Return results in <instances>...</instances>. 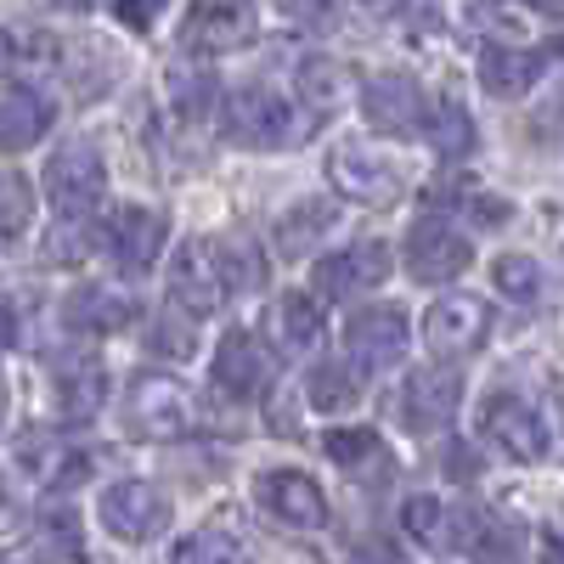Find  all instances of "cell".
I'll use <instances>...</instances> for the list:
<instances>
[{
  "label": "cell",
  "mask_w": 564,
  "mask_h": 564,
  "mask_svg": "<svg viewBox=\"0 0 564 564\" xmlns=\"http://www.w3.org/2000/svg\"><path fill=\"white\" fill-rule=\"evenodd\" d=\"M249 34H254V0H193L181 18V52L215 57L243 45Z\"/></svg>",
  "instance_id": "9c48e42d"
},
{
  "label": "cell",
  "mask_w": 564,
  "mask_h": 564,
  "mask_svg": "<svg viewBox=\"0 0 564 564\" xmlns=\"http://www.w3.org/2000/svg\"><path fill=\"white\" fill-rule=\"evenodd\" d=\"M108 249L124 271H148L164 249V215L159 209H141V204H124L108 226Z\"/></svg>",
  "instance_id": "2e32d148"
},
{
  "label": "cell",
  "mask_w": 564,
  "mask_h": 564,
  "mask_svg": "<svg viewBox=\"0 0 564 564\" xmlns=\"http://www.w3.org/2000/svg\"><path fill=\"white\" fill-rule=\"evenodd\" d=\"M334 220H339V204H334V198H322V193L305 198V204H294L289 215L276 220V254H282V260L311 254V243H316Z\"/></svg>",
  "instance_id": "cb8c5ba5"
},
{
  "label": "cell",
  "mask_w": 564,
  "mask_h": 564,
  "mask_svg": "<svg viewBox=\"0 0 564 564\" xmlns=\"http://www.w3.org/2000/svg\"><path fill=\"white\" fill-rule=\"evenodd\" d=\"M193 345H198V327H193V316H181L175 305L159 316V350L164 356H193Z\"/></svg>",
  "instance_id": "d590c367"
},
{
  "label": "cell",
  "mask_w": 564,
  "mask_h": 564,
  "mask_svg": "<svg viewBox=\"0 0 564 564\" xmlns=\"http://www.w3.org/2000/svg\"><path fill=\"white\" fill-rule=\"evenodd\" d=\"M97 513H102V525H108L119 542H153V536H164V525H170V502H164V491L148 486V480H119V486H108L102 502H97Z\"/></svg>",
  "instance_id": "30bf717a"
},
{
  "label": "cell",
  "mask_w": 564,
  "mask_h": 564,
  "mask_svg": "<svg viewBox=\"0 0 564 564\" xmlns=\"http://www.w3.org/2000/svg\"><path fill=\"white\" fill-rule=\"evenodd\" d=\"M339 85H345V68L339 63H305V97L327 113L339 102Z\"/></svg>",
  "instance_id": "e575fe53"
},
{
  "label": "cell",
  "mask_w": 564,
  "mask_h": 564,
  "mask_svg": "<svg viewBox=\"0 0 564 564\" xmlns=\"http://www.w3.org/2000/svg\"><path fill=\"white\" fill-rule=\"evenodd\" d=\"M468 553H475V564H520V531L502 525V520H480L475 513V525H468Z\"/></svg>",
  "instance_id": "f546056e"
},
{
  "label": "cell",
  "mask_w": 564,
  "mask_h": 564,
  "mask_svg": "<svg viewBox=\"0 0 564 564\" xmlns=\"http://www.w3.org/2000/svg\"><path fill=\"white\" fill-rule=\"evenodd\" d=\"M220 130H226V141H238V148H289L300 135L289 97H276L271 85L231 90L226 108H220Z\"/></svg>",
  "instance_id": "7a4b0ae2"
},
{
  "label": "cell",
  "mask_w": 564,
  "mask_h": 564,
  "mask_svg": "<svg viewBox=\"0 0 564 564\" xmlns=\"http://www.w3.org/2000/svg\"><path fill=\"white\" fill-rule=\"evenodd\" d=\"M254 502L271 513V520L294 525V531L327 525V497L311 475H300V468H265V475L254 480Z\"/></svg>",
  "instance_id": "7c38bea8"
},
{
  "label": "cell",
  "mask_w": 564,
  "mask_h": 564,
  "mask_svg": "<svg viewBox=\"0 0 564 564\" xmlns=\"http://www.w3.org/2000/svg\"><path fill=\"white\" fill-rule=\"evenodd\" d=\"M446 475H452V480H475V475H480L475 452H468V446H446Z\"/></svg>",
  "instance_id": "ab89813d"
},
{
  "label": "cell",
  "mask_w": 564,
  "mask_h": 564,
  "mask_svg": "<svg viewBox=\"0 0 564 564\" xmlns=\"http://www.w3.org/2000/svg\"><path fill=\"white\" fill-rule=\"evenodd\" d=\"M536 79H542V57L536 52H520V45H486L480 52V85L491 90L497 102H520Z\"/></svg>",
  "instance_id": "ffe728a7"
},
{
  "label": "cell",
  "mask_w": 564,
  "mask_h": 564,
  "mask_svg": "<svg viewBox=\"0 0 564 564\" xmlns=\"http://www.w3.org/2000/svg\"><path fill=\"white\" fill-rule=\"evenodd\" d=\"M480 435L502 452V457H513V463H536V457H547V423H542V412L525 401V395H486V406H480Z\"/></svg>",
  "instance_id": "52a82bcc"
},
{
  "label": "cell",
  "mask_w": 564,
  "mask_h": 564,
  "mask_svg": "<svg viewBox=\"0 0 564 564\" xmlns=\"http://www.w3.org/2000/svg\"><path fill=\"white\" fill-rule=\"evenodd\" d=\"M423 108L430 102H423L417 79H406V74H372L361 85V119L379 135H412L423 124Z\"/></svg>",
  "instance_id": "4fadbf2b"
},
{
  "label": "cell",
  "mask_w": 564,
  "mask_h": 564,
  "mask_svg": "<svg viewBox=\"0 0 564 564\" xmlns=\"http://www.w3.org/2000/svg\"><path fill=\"white\" fill-rule=\"evenodd\" d=\"M322 452L334 457L345 475H361V468H390V452H384V441L372 435V430H327L322 435Z\"/></svg>",
  "instance_id": "4316f807"
},
{
  "label": "cell",
  "mask_w": 564,
  "mask_h": 564,
  "mask_svg": "<svg viewBox=\"0 0 564 564\" xmlns=\"http://www.w3.org/2000/svg\"><path fill=\"white\" fill-rule=\"evenodd\" d=\"M170 85H175V108H181L186 119H198V113H204V90H215V85H209V74L181 79V68H170Z\"/></svg>",
  "instance_id": "8d00e7d4"
},
{
  "label": "cell",
  "mask_w": 564,
  "mask_h": 564,
  "mask_svg": "<svg viewBox=\"0 0 564 564\" xmlns=\"http://www.w3.org/2000/svg\"><path fill=\"white\" fill-rule=\"evenodd\" d=\"M23 468L40 480V486H52V491H63V486H74V480H85V452H74V446H45V441H34V446H23Z\"/></svg>",
  "instance_id": "83f0119b"
},
{
  "label": "cell",
  "mask_w": 564,
  "mask_h": 564,
  "mask_svg": "<svg viewBox=\"0 0 564 564\" xmlns=\"http://www.w3.org/2000/svg\"><path fill=\"white\" fill-rule=\"evenodd\" d=\"M52 130V102L40 97L29 85H12L7 97H0V153H23L34 141Z\"/></svg>",
  "instance_id": "44dd1931"
},
{
  "label": "cell",
  "mask_w": 564,
  "mask_h": 564,
  "mask_svg": "<svg viewBox=\"0 0 564 564\" xmlns=\"http://www.w3.org/2000/svg\"><path fill=\"white\" fill-rule=\"evenodd\" d=\"M29 553L34 564H79L85 558V531L74 520V508H45L34 531H29Z\"/></svg>",
  "instance_id": "7402d4cb"
},
{
  "label": "cell",
  "mask_w": 564,
  "mask_h": 564,
  "mask_svg": "<svg viewBox=\"0 0 564 564\" xmlns=\"http://www.w3.org/2000/svg\"><path fill=\"white\" fill-rule=\"evenodd\" d=\"M108 401V367L97 356H63L57 361V406L85 423V417H97V406Z\"/></svg>",
  "instance_id": "d6986e66"
},
{
  "label": "cell",
  "mask_w": 564,
  "mask_h": 564,
  "mask_svg": "<svg viewBox=\"0 0 564 564\" xmlns=\"http://www.w3.org/2000/svg\"><path fill=\"white\" fill-rule=\"evenodd\" d=\"M542 564H564V525H553L542 536Z\"/></svg>",
  "instance_id": "b9f144b4"
},
{
  "label": "cell",
  "mask_w": 564,
  "mask_h": 564,
  "mask_svg": "<svg viewBox=\"0 0 564 564\" xmlns=\"http://www.w3.org/2000/svg\"><path fill=\"white\" fill-rule=\"evenodd\" d=\"M63 322L74 327V334H119V327L130 322V300H119L113 289H97V282H85V289L68 294Z\"/></svg>",
  "instance_id": "603a6c76"
},
{
  "label": "cell",
  "mask_w": 564,
  "mask_h": 564,
  "mask_svg": "<svg viewBox=\"0 0 564 564\" xmlns=\"http://www.w3.org/2000/svg\"><path fill=\"white\" fill-rule=\"evenodd\" d=\"M468 265H475V243L463 238L452 220H417L406 231V271L412 282H457Z\"/></svg>",
  "instance_id": "ba28073f"
},
{
  "label": "cell",
  "mask_w": 564,
  "mask_h": 564,
  "mask_svg": "<svg viewBox=\"0 0 564 564\" xmlns=\"http://www.w3.org/2000/svg\"><path fill=\"white\" fill-rule=\"evenodd\" d=\"M406 339H412V322L395 305H361L345 322V356H350L356 372H367V379L384 372V367H395L406 356Z\"/></svg>",
  "instance_id": "5b68a950"
},
{
  "label": "cell",
  "mask_w": 564,
  "mask_h": 564,
  "mask_svg": "<svg viewBox=\"0 0 564 564\" xmlns=\"http://www.w3.org/2000/svg\"><path fill=\"white\" fill-rule=\"evenodd\" d=\"M491 282H497V294L513 300V305H531L542 294V265L531 254H497L491 265Z\"/></svg>",
  "instance_id": "4dcf8cb0"
},
{
  "label": "cell",
  "mask_w": 564,
  "mask_h": 564,
  "mask_svg": "<svg viewBox=\"0 0 564 564\" xmlns=\"http://www.w3.org/2000/svg\"><path fill=\"white\" fill-rule=\"evenodd\" d=\"M491 334V311L480 294H441L430 311H423V345H430L441 361H463L475 356Z\"/></svg>",
  "instance_id": "277c9868"
},
{
  "label": "cell",
  "mask_w": 564,
  "mask_h": 564,
  "mask_svg": "<svg viewBox=\"0 0 564 564\" xmlns=\"http://www.w3.org/2000/svg\"><path fill=\"white\" fill-rule=\"evenodd\" d=\"M390 276V249L384 243H350L339 254H327L316 265V294L322 300H356L367 289H379Z\"/></svg>",
  "instance_id": "9a60e30c"
},
{
  "label": "cell",
  "mask_w": 564,
  "mask_h": 564,
  "mask_svg": "<svg viewBox=\"0 0 564 564\" xmlns=\"http://www.w3.org/2000/svg\"><path fill=\"white\" fill-rule=\"evenodd\" d=\"M271 384V356L265 345L249 334V327H231V334L215 345V390L231 401H254Z\"/></svg>",
  "instance_id": "5bb4252c"
},
{
  "label": "cell",
  "mask_w": 564,
  "mask_h": 564,
  "mask_svg": "<svg viewBox=\"0 0 564 564\" xmlns=\"http://www.w3.org/2000/svg\"><path fill=\"white\" fill-rule=\"evenodd\" d=\"M463 401V372L457 367H417L401 384V423L412 435H435L457 417Z\"/></svg>",
  "instance_id": "8fae6325"
},
{
  "label": "cell",
  "mask_w": 564,
  "mask_h": 564,
  "mask_svg": "<svg viewBox=\"0 0 564 564\" xmlns=\"http://www.w3.org/2000/svg\"><path fill=\"white\" fill-rule=\"evenodd\" d=\"M423 130H430V148L452 164V159H468L475 153V119L457 97H441L435 108H423Z\"/></svg>",
  "instance_id": "d4e9b609"
},
{
  "label": "cell",
  "mask_w": 564,
  "mask_h": 564,
  "mask_svg": "<svg viewBox=\"0 0 564 564\" xmlns=\"http://www.w3.org/2000/svg\"><path fill=\"white\" fill-rule=\"evenodd\" d=\"M198 423V406L186 395L170 372H141L124 395V430L141 435V441H181L193 435Z\"/></svg>",
  "instance_id": "6da1fadb"
},
{
  "label": "cell",
  "mask_w": 564,
  "mask_h": 564,
  "mask_svg": "<svg viewBox=\"0 0 564 564\" xmlns=\"http://www.w3.org/2000/svg\"><path fill=\"white\" fill-rule=\"evenodd\" d=\"M226 300V276H220V238H193L181 243L170 260V305L186 316H209Z\"/></svg>",
  "instance_id": "8992f818"
},
{
  "label": "cell",
  "mask_w": 564,
  "mask_h": 564,
  "mask_svg": "<svg viewBox=\"0 0 564 564\" xmlns=\"http://www.w3.org/2000/svg\"><path fill=\"white\" fill-rule=\"evenodd\" d=\"M350 564H412L401 547H390V542H361L356 553H350Z\"/></svg>",
  "instance_id": "f35d334b"
},
{
  "label": "cell",
  "mask_w": 564,
  "mask_h": 564,
  "mask_svg": "<svg viewBox=\"0 0 564 564\" xmlns=\"http://www.w3.org/2000/svg\"><path fill=\"white\" fill-rule=\"evenodd\" d=\"M525 7H536V12H547V18H564V0H525Z\"/></svg>",
  "instance_id": "ee69618b"
},
{
  "label": "cell",
  "mask_w": 564,
  "mask_h": 564,
  "mask_svg": "<svg viewBox=\"0 0 564 564\" xmlns=\"http://www.w3.org/2000/svg\"><path fill=\"white\" fill-rule=\"evenodd\" d=\"M334 186H339L345 198L384 204V198H395L401 175H395V164H384L379 153H367V148H339L334 153Z\"/></svg>",
  "instance_id": "ac0fdd59"
},
{
  "label": "cell",
  "mask_w": 564,
  "mask_h": 564,
  "mask_svg": "<svg viewBox=\"0 0 564 564\" xmlns=\"http://www.w3.org/2000/svg\"><path fill=\"white\" fill-rule=\"evenodd\" d=\"M34 220V186L23 175H0V243H18Z\"/></svg>",
  "instance_id": "d6a6232c"
},
{
  "label": "cell",
  "mask_w": 564,
  "mask_h": 564,
  "mask_svg": "<svg viewBox=\"0 0 564 564\" xmlns=\"http://www.w3.org/2000/svg\"><path fill=\"white\" fill-rule=\"evenodd\" d=\"M271 334L282 350H311L322 339V305L311 294H282L271 305Z\"/></svg>",
  "instance_id": "484cf974"
},
{
  "label": "cell",
  "mask_w": 564,
  "mask_h": 564,
  "mask_svg": "<svg viewBox=\"0 0 564 564\" xmlns=\"http://www.w3.org/2000/svg\"><path fill=\"white\" fill-rule=\"evenodd\" d=\"M305 395L316 412H350L356 406V372L339 367V361H316L311 379H305Z\"/></svg>",
  "instance_id": "f1b7e54d"
},
{
  "label": "cell",
  "mask_w": 564,
  "mask_h": 564,
  "mask_svg": "<svg viewBox=\"0 0 564 564\" xmlns=\"http://www.w3.org/2000/svg\"><path fill=\"white\" fill-rule=\"evenodd\" d=\"M430 204L435 209H475L480 220H508V204H497V198H480V186L475 181H435L430 186Z\"/></svg>",
  "instance_id": "836d02e7"
},
{
  "label": "cell",
  "mask_w": 564,
  "mask_h": 564,
  "mask_svg": "<svg viewBox=\"0 0 564 564\" xmlns=\"http://www.w3.org/2000/svg\"><path fill=\"white\" fill-rule=\"evenodd\" d=\"M0 345H7V350L18 345V305L12 300H0Z\"/></svg>",
  "instance_id": "60d3db41"
},
{
  "label": "cell",
  "mask_w": 564,
  "mask_h": 564,
  "mask_svg": "<svg viewBox=\"0 0 564 564\" xmlns=\"http://www.w3.org/2000/svg\"><path fill=\"white\" fill-rule=\"evenodd\" d=\"M401 525H406L423 547L452 553V547L468 542V525H475V513H468V508H452V502H441V497H412V502L401 508Z\"/></svg>",
  "instance_id": "e0dca14e"
},
{
  "label": "cell",
  "mask_w": 564,
  "mask_h": 564,
  "mask_svg": "<svg viewBox=\"0 0 564 564\" xmlns=\"http://www.w3.org/2000/svg\"><path fill=\"white\" fill-rule=\"evenodd\" d=\"M243 558V547H238V536L231 531H220V525H204V531H193L175 553H170V564H238Z\"/></svg>",
  "instance_id": "1f68e13d"
},
{
  "label": "cell",
  "mask_w": 564,
  "mask_h": 564,
  "mask_svg": "<svg viewBox=\"0 0 564 564\" xmlns=\"http://www.w3.org/2000/svg\"><path fill=\"white\" fill-rule=\"evenodd\" d=\"M164 7H170V0H113V12H119L124 29H153Z\"/></svg>",
  "instance_id": "74e56055"
},
{
  "label": "cell",
  "mask_w": 564,
  "mask_h": 564,
  "mask_svg": "<svg viewBox=\"0 0 564 564\" xmlns=\"http://www.w3.org/2000/svg\"><path fill=\"white\" fill-rule=\"evenodd\" d=\"M102 186H108V164L90 141H68L45 164V193H52V209L63 220H85L102 204Z\"/></svg>",
  "instance_id": "3957f363"
},
{
  "label": "cell",
  "mask_w": 564,
  "mask_h": 564,
  "mask_svg": "<svg viewBox=\"0 0 564 564\" xmlns=\"http://www.w3.org/2000/svg\"><path fill=\"white\" fill-rule=\"evenodd\" d=\"M294 18H327V0H282Z\"/></svg>",
  "instance_id": "7bdbcfd3"
}]
</instances>
